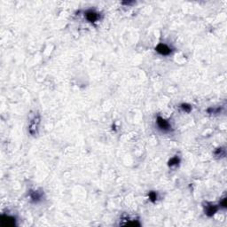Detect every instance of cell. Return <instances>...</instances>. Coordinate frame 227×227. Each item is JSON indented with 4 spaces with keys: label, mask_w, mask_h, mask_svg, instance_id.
Segmentation results:
<instances>
[{
    "label": "cell",
    "mask_w": 227,
    "mask_h": 227,
    "mask_svg": "<svg viewBox=\"0 0 227 227\" xmlns=\"http://www.w3.org/2000/svg\"><path fill=\"white\" fill-rule=\"evenodd\" d=\"M40 122H41V118H40L39 114H36L32 118V120L29 122V126H28V131L31 135L36 136L37 134Z\"/></svg>",
    "instance_id": "1"
},
{
    "label": "cell",
    "mask_w": 227,
    "mask_h": 227,
    "mask_svg": "<svg viewBox=\"0 0 227 227\" xmlns=\"http://www.w3.org/2000/svg\"><path fill=\"white\" fill-rule=\"evenodd\" d=\"M156 122H157L158 127H159L162 130L167 131V130H169L170 129V124L169 123V122L166 121L165 119H163V118L161 117V116H158V117H157Z\"/></svg>",
    "instance_id": "2"
},
{
    "label": "cell",
    "mask_w": 227,
    "mask_h": 227,
    "mask_svg": "<svg viewBox=\"0 0 227 227\" xmlns=\"http://www.w3.org/2000/svg\"><path fill=\"white\" fill-rule=\"evenodd\" d=\"M155 50L161 55H164V56H167V55L171 53V49L169 46H167L166 44H159L156 46Z\"/></svg>",
    "instance_id": "3"
},
{
    "label": "cell",
    "mask_w": 227,
    "mask_h": 227,
    "mask_svg": "<svg viewBox=\"0 0 227 227\" xmlns=\"http://www.w3.org/2000/svg\"><path fill=\"white\" fill-rule=\"evenodd\" d=\"M205 207V214L209 217H212L217 211H218V207L216 205H213L212 203H206Z\"/></svg>",
    "instance_id": "4"
},
{
    "label": "cell",
    "mask_w": 227,
    "mask_h": 227,
    "mask_svg": "<svg viewBox=\"0 0 227 227\" xmlns=\"http://www.w3.org/2000/svg\"><path fill=\"white\" fill-rule=\"evenodd\" d=\"M85 16H86V19L90 22H94V21H96L99 19V13L94 12V11H92V10L87 11L85 12Z\"/></svg>",
    "instance_id": "5"
},
{
    "label": "cell",
    "mask_w": 227,
    "mask_h": 227,
    "mask_svg": "<svg viewBox=\"0 0 227 227\" xmlns=\"http://www.w3.org/2000/svg\"><path fill=\"white\" fill-rule=\"evenodd\" d=\"M2 224L4 226H12L14 225V218L10 217H2Z\"/></svg>",
    "instance_id": "6"
},
{
    "label": "cell",
    "mask_w": 227,
    "mask_h": 227,
    "mask_svg": "<svg viewBox=\"0 0 227 227\" xmlns=\"http://www.w3.org/2000/svg\"><path fill=\"white\" fill-rule=\"evenodd\" d=\"M30 198L34 202H38L42 199V194L38 191H31Z\"/></svg>",
    "instance_id": "7"
},
{
    "label": "cell",
    "mask_w": 227,
    "mask_h": 227,
    "mask_svg": "<svg viewBox=\"0 0 227 227\" xmlns=\"http://www.w3.org/2000/svg\"><path fill=\"white\" fill-rule=\"evenodd\" d=\"M178 163H179V159L178 157H174V158L170 159V161L169 162V166L172 167V166L178 165Z\"/></svg>",
    "instance_id": "8"
},
{
    "label": "cell",
    "mask_w": 227,
    "mask_h": 227,
    "mask_svg": "<svg viewBox=\"0 0 227 227\" xmlns=\"http://www.w3.org/2000/svg\"><path fill=\"white\" fill-rule=\"evenodd\" d=\"M181 108H182L185 112H186V113H189V112L192 110V107H191L190 105H188V104H182V105H181Z\"/></svg>",
    "instance_id": "9"
},
{
    "label": "cell",
    "mask_w": 227,
    "mask_h": 227,
    "mask_svg": "<svg viewBox=\"0 0 227 227\" xmlns=\"http://www.w3.org/2000/svg\"><path fill=\"white\" fill-rule=\"evenodd\" d=\"M149 199H150V201H151L152 202H156V200H157V194H156V193H154V192H150V193H149Z\"/></svg>",
    "instance_id": "10"
},
{
    "label": "cell",
    "mask_w": 227,
    "mask_h": 227,
    "mask_svg": "<svg viewBox=\"0 0 227 227\" xmlns=\"http://www.w3.org/2000/svg\"><path fill=\"white\" fill-rule=\"evenodd\" d=\"M215 154H216L217 156H225V154H226L225 149H223V148H218V149H217V151L215 152Z\"/></svg>",
    "instance_id": "11"
},
{
    "label": "cell",
    "mask_w": 227,
    "mask_h": 227,
    "mask_svg": "<svg viewBox=\"0 0 227 227\" xmlns=\"http://www.w3.org/2000/svg\"><path fill=\"white\" fill-rule=\"evenodd\" d=\"M226 199H224V200H223V202H222V205H223V207H224V208H226Z\"/></svg>",
    "instance_id": "12"
}]
</instances>
